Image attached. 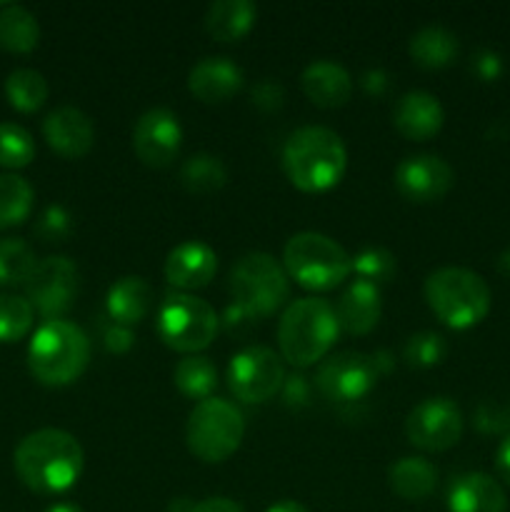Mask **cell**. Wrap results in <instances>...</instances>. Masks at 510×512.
<instances>
[{
	"label": "cell",
	"instance_id": "cell-30",
	"mask_svg": "<svg viewBox=\"0 0 510 512\" xmlns=\"http://www.w3.org/2000/svg\"><path fill=\"white\" fill-rule=\"evenodd\" d=\"M5 98L20 113H35L48 100V83L33 68H18L5 80Z\"/></svg>",
	"mask_w": 510,
	"mask_h": 512
},
{
	"label": "cell",
	"instance_id": "cell-20",
	"mask_svg": "<svg viewBox=\"0 0 510 512\" xmlns=\"http://www.w3.org/2000/svg\"><path fill=\"white\" fill-rule=\"evenodd\" d=\"M448 512H508V498L490 475L465 473L450 483Z\"/></svg>",
	"mask_w": 510,
	"mask_h": 512
},
{
	"label": "cell",
	"instance_id": "cell-25",
	"mask_svg": "<svg viewBox=\"0 0 510 512\" xmlns=\"http://www.w3.org/2000/svg\"><path fill=\"white\" fill-rule=\"evenodd\" d=\"M388 483L398 498L418 503L433 495L438 485V468L425 458H400L398 463L390 465Z\"/></svg>",
	"mask_w": 510,
	"mask_h": 512
},
{
	"label": "cell",
	"instance_id": "cell-42",
	"mask_svg": "<svg viewBox=\"0 0 510 512\" xmlns=\"http://www.w3.org/2000/svg\"><path fill=\"white\" fill-rule=\"evenodd\" d=\"M285 390H283V395H285V400H288V403H305V400H308V383H305V378L303 375H293V378H288L285 380Z\"/></svg>",
	"mask_w": 510,
	"mask_h": 512
},
{
	"label": "cell",
	"instance_id": "cell-31",
	"mask_svg": "<svg viewBox=\"0 0 510 512\" xmlns=\"http://www.w3.org/2000/svg\"><path fill=\"white\" fill-rule=\"evenodd\" d=\"M33 185L15 173L0 175V230L20 225L33 210Z\"/></svg>",
	"mask_w": 510,
	"mask_h": 512
},
{
	"label": "cell",
	"instance_id": "cell-10",
	"mask_svg": "<svg viewBox=\"0 0 510 512\" xmlns=\"http://www.w3.org/2000/svg\"><path fill=\"white\" fill-rule=\"evenodd\" d=\"M283 383V358L265 345L243 348L228 365L230 393L243 403H265L283 388Z\"/></svg>",
	"mask_w": 510,
	"mask_h": 512
},
{
	"label": "cell",
	"instance_id": "cell-47",
	"mask_svg": "<svg viewBox=\"0 0 510 512\" xmlns=\"http://www.w3.org/2000/svg\"><path fill=\"white\" fill-rule=\"evenodd\" d=\"M498 268H500V273L510 275V248L505 250L503 255H500V260H498Z\"/></svg>",
	"mask_w": 510,
	"mask_h": 512
},
{
	"label": "cell",
	"instance_id": "cell-11",
	"mask_svg": "<svg viewBox=\"0 0 510 512\" xmlns=\"http://www.w3.org/2000/svg\"><path fill=\"white\" fill-rule=\"evenodd\" d=\"M80 288L78 268L65 255H50L38 260L33 275L25 283V295L33 310H38L43 318L60 320V315L68 313L75 295Z\"/></svg>",
	"mask_w": 510,
	"mask_h": 512
},
{
	"label": "cell",
	"instance_id": "cell-38",
	"mask_svg": "<svg viewBox=\"0 0 510 512\" xmlns=\"http://www.w3.org/2000/svg\"><path fill=\"white\" fill-rule=\"evenodd\" d=\"M250 98H253V105H258L260 110H265V113H273V110H278L280 105H283L285 90L278 80L265 78L255 85L253 93H250Z\"/></svg>",
	"mask_w": 510,
	"mask_h": 512
},
{
	"label": "cell",
	"instance_id": "cell-16",
	"mask_svg": "<svg viewBox=\"0 0 510 512\" xmlns=\"http://www.w3.org/2000/svg\"><path fill=\"white\" fill-rule=\"evenodd\" d=\"M43 135L60 158H83L95 143V128L88 113L75 105H60L43 120Z\"/></svg>",
	"mask_w": 510,
	"mask_h": 512
},
{
	"label": "cell",
	"instance_id": "cell-17",
	"mask_svg": "<svg viewBox=\"0 0 510 512\" xmlns=\"http://www.w3.org/2000/svg\"><path fill=\"white\" fill-rule=\"evenodd\" d=\"M218 255L203 240H185L175 245L165 258V278L180 290H198L213 280Z\"/></svg>",
	"mask_w": 510,
	"mask_h": 512
},
{
	"label": "cell",
	"instance_id": "cell-44",
	"mask_svg": "<svg viewBox=\"0 0 510 512\" xmlns=\"http://www.w3.org/2000/svg\"><path fill=\"white\" fill-rule=\"evenodd\" d=\"M265 512H310V510L305 508V505L295 503V500H280V503L270 505Z\"/></svg>",
	"mask_w": 510,
	"mask_h": 512
},
{
	"label": "cell",
	"instance_id": "cell-3",
	"mask_svg": "<svg viewBox=\"0 0 510 512\" xmlns=\"http://www.w3.org/2000/svg\"><path fill=\"white\" fill-rule=\"evenodd\" d=\"M340 323L328 300L300 298L285 308L278 323V345L283 360L295 368H308L328 355L338 340Z\"/></svg>",
	"mask_w": 510,
	"mask_h": 512
},
{
	"label": "cell",
	"instance_id": "cell-39",
	"mask_svg": "<svg viewBox=\"0 0 510 512\" xmlns=\"http://www.w3.org/2000/svg\"><path fill=\"white\" fill-rule=\"evenodd\" d=\"M105 348H108L110 353H125V350L133 348V333H130V328L115 323L113 328L105 333Z\"/></svg>",
	"mask_w": 510,
	"mask_h": 512
},
{
	"label": "cell",
	"instance_id": "cell-28",
	"mask_svg": "<svg viewBox=\"0 0 510 512\" xmlns=\"http://www.w3.org/2000/svg\"><path fill=\"white\" fill-rule=\"evenodd\" d=\"M173 380L185 398L208 400L218 388V370L205 355H188L175 365Z\"/></svg>",
	"mask_w": 510,
	"mask_h": 512
},
{
	"label": "cell",
	"instance_id": "cell-6",
	"mask_svg": "<svg viewBox=\"0 0 510 512\" xmlns=\"http://www.w3.org/2000/svg\"><path fill=\"white\" fill-rule=\"evenodd\" d=\"M283 268L300 288L333 290L353 273V258L338 240L303 230L285 243Z\"/></svg>",
	"mask_w": 510,
	"mask_h": 512
},
{
	"label": "cell",
	"instance_id": "cell-32",
	"mask_svg": "<svg viewBox=\"0 0 510 512\" xmlns=\"http://www.w3.org/2000/svg\"><path fill=\"white\" fill-rule=\"evenodd\" d=\"M35 265H38V258L25 240H0V285H5V288L25 285L33 275Z\"/></svg>",
	"mask_w": 510,
	"mask_h": 512
},
{
	"label": "cell",
	"instance_id": "cell-23",
	"mask_svg": "<svg viewBox=\"0 0 510 512\" xmlns=\"http://www.w3.org/2000/svg\"><path fill=\"white\" fill-rule=\"evenodd\" d=\"M105 305H108V315L115 323L130 328V325H138L150 313L153 290L140 275H125V278L115 280L110 285Z\"/></svg>",
	"mask_w": 510,
	"mask_h": 512
},
{
	"label": "cell",
	"instance_id": "cell-26",
	"mask_svg": "<svg viewBox=\"0 0 510 512\" xmlns=\"http://www.w3.org/2000/svg\"><path fill=\"white\" fill-rule=\"evenodd\" d=\"M458 48L460 45L455 33L443 28V25H425L408 43V53L413 63L425 70H438L450 65L458 55Z\"/></svg>",
	"mask_w": 510,
	"mask_h": 512
},
{
	"label": "cell",
	"instance_id": "cell-9",
	"mask_svg": "<svg viewBox=\"0 0 510 512\" xmlns=\"http://www.w3.org/2000/svg\"><path fill=\"white\" fill-rule=\"evenodd\" d=\"M158 335L170 350L198 353L218 335V315L195 295H170L158 313Z\"/></svg>",
	"mask_w": 510,
	"mask_h": 512
},
{
	"label": "cell",
	"instance_id": "cell-13",
	"mask_svg": "<svg viewBox=\"0 0 510 512\" xmlns=\"http://www.w3.org/2000/svg\"><path fill=\"white\" fill-rule=\"evenodd\" d=\"M405 433L415 448L428 450V453H443V450L453 448L463 435V413L455 400L443 398V395L425 398L408 413Z\"/></svg>",
	"mask_w": 510,
	"mask_h": 512
},
{
	"label": "cell",
	"instance_id": "cell-19",
	"mask_svg": "<svg viewBox=\"0 0 510 512\" xmlns=\"http://www.w3.org/2000/svg\"><path fill=\"white\" fill-rule=\"evenodd\" d=\"M243 70L230 58H203L190 68L188 88L203 103H223L243 88Z\"/></svg>",
	"mask_w": 510,
	"mask_h": 512
},
{
	"label": "cell",
	"instance_id": "cell-45",
	"mask_svg": "<svg viewBox=\"0 0 510 512\" xmlns=\"http://www.w3.org/2000/svg\"><path fill=\"white\" fill-rule=\"evenodd\" d=\"M195 510V503L188 498H175L173 503L168 505V512H193Z\"/></svg>",
	"mask_w": 510,
	"mask_h": 512
},
{
	"label": "cell",
	"instance_id": "cell-14",
	"mask_svg": "<svg viewBox=\"0 0 510 512\" xmlns=\"http://www.w3.org/2000/svg\"><path fill=\"white\" fill-rule=\"evenodd\" d=\"M183 143V128L173 110L150 108L133 128V150L150 168H165L173 163Z\"/></svg>",
	"mask_w": 510,
	"mask_h": 512
},
{
	"label": "cell",
	"instance_id": "cell-22",
	"mask_svg": "<svg viewBox=\"0 0 510 512\" xmlns=\"http://www.w3.org/2000/svg\"><path fill=\"white\" fill-rule=\"evenodd\" d=\"M380 310H383V303H380L378 285L353 280L345 288V293L340 295L335 315H338V323L345 333L368 335L378 325Z\"/></svg>",
	"mask_w": 510,
	"mask_h": 512
},
{
	"label": "cell",
	"instance_id": "cell-46",
	"mask_svg": "<svg viewBox=\"0 0 510 512\" xmlns=\"http://www.w3.org/2000/svg\"><path fill=\"white\" fill-rule=\"evenodd\" d=\"M45 512H83V510H80L78 505H73V503H58V505H50V508Z\"/></svg>",
	"mask_w": 510,
	"mask_h": 512
},
{
	"label": "cell",
	"instance_id": "cell-27",
	"mask_svg": "<svg viewBox=\"0 0 510 512\" xmlns=\"http://www.w3.org/2000/svg\"><path fill=\"white\" fill-rule=\"evenodd\" d=\"M40 25L23 5H5L0 10V48L8 53H30L38 48Z\"/></svg>",
	"mask_w": 510,
	"mask_h": 512
},
{
	"label": "cell",
	"instance_id": "cell-33",
	"mask_svg": "<svg viewBox=\"0 0 510 512\" xmlns=\"http://www.w3.org/2000/svg\"><path fill=\"white\" fill-rule=\"evenodd\" d=\"M35 310L28 298L0 293V343H18L33 328Z\"/></svg>",
	"mask_w": 510,
	"mask_h": 512
},
{
	"label": "cell",
	"instance_id": "cell-5",
	"mask_svg": "<svg viewBox=\"0 0 510 512\" xmlns=\"http://www.w3.org/2000/svg\"><path fill=\"white\" fill-rule=\"evenodd\" d=\"M425 300L440 323L453 330H468L488 318L490 288L468 268H438L425 278Z\"/></svg>",
	"mask_w": 510,
	"mask_h": 512
},
{
	"label": "cell",
	"instance_id": "cell-43",
	"mask_svg": "<svg viewBox=\"0 0 510 512\" xmlns=\"http://www.w3.org/2000/svg\"><path fill=\"white\" fill-rule=\"evenodd\" d=\"M495 465H498L500 478L510 485V435L500 443L498 453H495Z\"/></svg>",
	"mask_w": 510,
	"mask_h": 512
},
{
	"label": "cell",
	"instance_id": "cell-29",
	"mask_svg": "<svg viewBox=\"0 0 510 512\" xmlns=\"http://www.w3.org/2000/svg\"><path fill=\"white\" fill-rule=\"evenodd\" d=\"M228 180V168L218 155L210 153H195L180 165V185L188 193L208 195L220 190Z\"/></svg>",
	"mask_w": 510,
	"mask_h": 512
},
{
	"label": "cell",
	"instance_id": "cell-34",
	"mask_svg": "<svg viewBox=\"0 0 510 512\" xmlns=\"http://www.w3.org/2000/svg\"><path fill=\"white\" fill-rule=\"evenodd\" d=\"M33 158V135L18 123H0V168L20 170L33 163Z\"/></svg>",
	"mask_w": 510,
	"mask_h": 512
},
{
	"label": "cell",
	"instance_id": "cell-37",
	"mask_svg": "<svg viewBox=\"0 0 510 512\" xmlns=\"http://www.w3.org/2000/svg\"><path fill=\"white\" fill-rule=\"evenodd\" d=\"M33 233L38 235L43 243H63V240L73 233V218H70V213L63 205H48V208L40 213Z\"/></svg>",
	"mask_w": 510,
	"mask_h": 512
},
{
	"label": "cell",
	"instance_id": "cell-15",
	"mask_svg": "<svg viewBox=\"0 0 510 512\" xmlns=\"http://www.w3.org/2000/svg\"><path fill=\"white\" fill-rule=\"evenodd\" d=\"M455 183V173L438 155H410L395 168V188L413 203H435Z\"/></svg>",
	"mask_w": 510,
	"mask_h": 512
},
{
	"label": "cell",
	"instance_id": "cell-18",
	"mask_svg": "<svg viewBox=\"0 0 510 512\" xmlns=\"http://www.w3.org/2000/svg\"><path fill=\"white\" fill-rule=\"evenodd\" d=\"M398 133L408 140H430L440 133L445 123V110L435 95L425 90H413L398 100L393 113Z\"/></svg>",
	"mask_w": 510,
	"mask_h": 512
},
{
	"label": "cell",
	"instance_id": "cell-24",
	"mask_svg": "<svg viewBox=\"0 0 510 512\" xmlns=\"http://www.w3.org/2000/svg\"><path fill=\"white\" fill-rule=\"evenodd\" d=\"M258 8L250 0H218L205 13V30L220 43H235L250 33Z\"/></svg>",
	"mask_w": 510,
	"mask_h": 512
},
{
	"label": "cell",
	"instance_id": "cell-40",
	"mask_svg": "<svg viewBox=\"0 0 510 512\" xmlns=\"http://www.w3.org/2000/svg\"><path fill=\"white\" fill-rule=\"evenodd\" d=\"M473 68L483 80H495L500 75V70H503V63H500V58L493 50H483V53L475 58Z\"/></svg>",
	"mask_w": 510,
	"mask_h": 512
},
{
	"label": "cell",
	"instance_id": "cell-36",
	"mask_svg": "<svg viewBox=\"0 0 510 512\" xmlns=\"http://www.w3.org/2000/svg\"><path fill=\"white\" fill-rule=\"evenodd\" d=\"M448 355V343H445L443 335L438 333H425L413 335L405 343V360L415 368H433V365H440Z\"/></svg>",
	"mask_w": 510,
	"mask_h": 512
},
{
	"label": "cell",
	"instance_id": "cell-2",
	"mask_svg": "<svg viewBox=\"0 0 510 512\" xmlns=\"http://www.w3.org/2000/svg\"><path fill=\"white\" fill-rule=\"evenodd\" d=\"M348 150L335 130L323 125H303L283 148V170L303 193H325L343 180Z\"/></svg>",
	"mask_w": 510,
	"mask_h": 512
},
{
	"label": "cell",
	"instance_id": "cell-41",
	"mask_svg": "<svg viewBox=\"0 0 510 512\" xmlns=\"http://www.w3.org/2000/svg\"><path fill=\"white\" fill-rule=\"evenodd\" d=\"M193 512H245L243 505L230 498H205L195 503Z\"/></svg>",
	"mask_w": 510,
	"mask_h": 512
},
{
	"label": "cell",
	"instance_id": "cell-7",
	"mask_svg": "<svg viewBox=\"0 0 510 512\" xmlns=\"http://www.w3.org/2000/svg\"><path fill=\"white\" fill-rule=\"evenodd\" d=\"M230 290L238 313L245 318H268L288 300L290 278L273 255L248 253L230 273Z\"/></svg>",
	"mask_w": 510,
	"mask_h": 512
},
{
	"label": "cell",
	"instance_id": "cell-12",
	"mask_svg": "<svg viewBox=\"0 0 510 512\" xmlns=\"http://www.w3.org/2000/svg\"><path fill=\"white\" fill-rule=\"evenodd\" d=\"M380 368L375 355L360 353V350H345V353L330 355L318 370V390L323 398L333 403H355L365 398L378 385Z\"/></svg>",
	"mask_w": 510,
	"mask_h": 512
},
{
	"label": "cell",
	"instance_id": "cell-21",
	"mask_svg": "<svg viewBox=\"0 0 510 512\" xmlns=\"http://www.w3.org/2000/svg\"><path fill=\"white\" fill-rule=\"evenodd\" d=\"M303 93L320 108H340L353 93V78L335 60H313L300 75Z\"/></svg>",
	"mask_w": 510,
	"mask_h": 512
},
{
	"label": "cell",
	"instance_id": "cell-4",
	"mask_svg": "<svg viewBox=\"0 0 510 512\" xmlns=\"http://www.w3.org/2000/svg\"><path fill=\"white\" fill-rule=\"evenodd\" d=\"M90 340L75 323L45 320L28 345V368L38 383L63 388L85 373Z\"/></svg>",
	"mask_w": 510,
	"mask_h": 512
},
{
	"label": "cell",
	"instance_id": "cell-8",
	"mask_svg": "<svg viewBox=\"0 0 510 512\" xmlns=\"http://www.w3.org/2000/svg\"><path fill=\"white\" fill-rule=\"evenodd\" d=\"M245 435L243 413L233 403L220 398L200 400L188 415V440L190 453L203 463H223L240 448Z\"/></svg>",
	"mask_w": 510,
	"mask_h": 512
},
{
	"label": "cell",
	"instance_id": "cell-35",
	"mask_svg": "<svg viewBox=\"0 0 510 512\" xmlns=\"http://www.w3.org/2000/svg\"><path fill=\"white\" fill-rule=\"evenodd\" d=\"M353 270L358 275V280H365V283H388L393 280V275L398 273V263H395V255L390 250L378 248V245H370V248L360 250L353 258Z\"/></svg>",
	"mask_w": 510,
	"mask_h": 512
},
{
	"label": "cell",
	"instance_id": "cell-1",
	"mask_svg": "<svg viewBox=\"0 0 510 512\" xmlns=\"http://www.w3.org/2000/svg\"><path fill=\"white\" fill-rule=\"evenodd\" d=\"M85 455L75 435L43 428L25 435L13 455V465L25 488L38 495H60L78 483Z\"/></svg>",
	"mask_w": 510,
	"mask_h": 512
}]
</instances>
